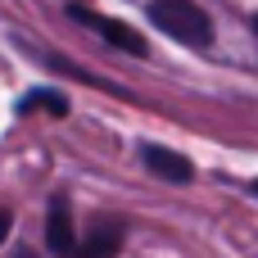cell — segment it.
<instances>
[{"label":"cell","instance_id":"6da1fadb","mask_svg":"<svg viewBox=\"0 0 258 258\" xmlns=\"http://www.w3.org/2000/svg\"><path fill=\"white\" fill-rule=\"evenodd\" d=\"M150 23L181 45H195V50L213 45V18L195 0H150Z\"/></svg>","mask_w":258,"mask_h":258},{"label":"cell","instance_id":"7a4b0ae2","mask_svg":"<svg viewBox=\"0 0 258 258\" xmlns=\"http://www.w3.org/2000/svg\"><path fill=\"white\" fill-rule=\"evenodd\" d=\"M68 18H73V23H82V27H91V32H100L113 50H127L132 59H145V54H150V45L141 41V32H136V27H127V23L109 18V14H95L91 5H68Z\"/></svg>","mask_w":258,"mask_h":258},{"label":"cell","instance_id":"3957f363","mask_svg":"<svg viewBox=\"0 0 258 258\" xmlns=\"http://www.w3.org/2000/svg\"><path fill=\"white\" fill-rule=\"evenodd\" d=\"M45 245H50V254H59V258H73V249H77V227H73V200H68V190H54L50 195V209H45Z\"/></svg>","mask_w":258,"mask_h":258},{"label":"cell","instance_id":"277c9868","mask_svg":"<svg viewBox=\"0 0 258 258\" xmlns=\"http://www.w3.org/2000/svg\"><path fill=\"white\" fill-rule=\"evenodd\" d=\"M141 159H145V168H150L159 181H177V186L195 181V163H190L186 154L168 150V145H145V150H141Z\"/></svg>","mask_w":258,"mask_h":258},{"label":"cell","instance_id":"5b68a950","mask_svg":"<svg viewBox=\"0 0 258 258\" xmlns=\"http://www.w3.org/2000/svg\"><path fill=\"white\" fill-rule=\"evenodd\" d=\"M118 249H122V222L118 218H100L86 231V245L73 249V258H118Z\"/></svg>","mask_w":258,"mask_h":258},{"label":"cell","instance_id":"8992f818","mask_svg":"<svg viewBox=\"0 0 258 258\" xmlns=\"http://www.w3.org/2000/svg\"><path fill=\"white\" fill-rule=\"evenodd\" d=\"M50 113V118H63L68 113V100L59 95V91H45V86H36V91H27L23 100H18V113Z\"/></svg>","mask_w":258,"mask_h":258},{"label":"cell","instance_id":"52a82bcc","mask_svg":"<svg viewBox=\"0 0 258 258\" xmlns=\"http://www.w3.org/2000/svg\"><path fill=\"white\" fill-rule=\"evenodd\" d=\"M9 227H14V218H9V209H0V245H5V236H9Z\"/></svg>","mask_w":258,"mask_h":258},{"label":"cell","instance_id":"ba28073f","mask_svg":"<svg viewBox=\"0 0 258 258\" xmlns=\"http://www.w3.org/2000/svg\"><path fill=\"white\" fill-rule=\"evenodd\" d=\"M254 32H258V14H254Z\"/></svg>","mask_w":258,"mask_h":258},{"label":"cell","instance_id":"9c48e42d","mask_svg":"<svg viewBox=\"0 0 258 258\" xmlns=\"http://www.w3.org/2000/svg\"><path fill=\"white\" fill-rule=\"evenodd\" d=\"M254 195H258V181H254Z\"/></svg>","mask_w":258,"mask_h":258}]
</instances>
